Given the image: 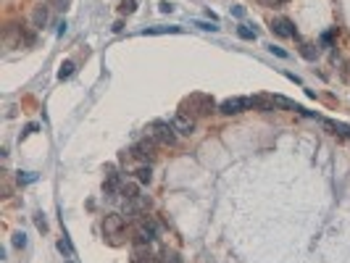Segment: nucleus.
<instances>
[{"label": "nucleus", "instance_id": "nucleus-7", "mask_svg": "<svg viewBox=\"0 0 350 263\" xmlns=\"http://www.w3.org/2000/svg\"><path fill=\"white\" fill-rule=\"evenodd\" d=\"M271 32L279 37H297V29L290 18H274V21H271Z\"/></svg>", "mask_w": 350, "mask_h": 263}, {"label": "nucleus", "instance_id": "nucleus-22", "mask_svg": "<svg viewBox=\"0 0 350 263\" xmlns=\"http://www.w3.org/2000/svg\"><path fill=\"white\" fill-rule=\"evenodd\" d=\"M300 53H303V58H308V61H313V58H316L313 45H300Z\"/></svg>", "mask_w": 350, "mask_h": 263}, {"label": "nucleus", "instance_id": "nucleus-13", "mask_svg": "<svg viewBox=\"0 0 350 263\" xmlns=\"http://www.w3.org/2000/svg\"><path fill=\"white\" fill-rule=\"evenodd\" d=\"M134 174H137V182H140V184H150V182H153V171H150V166H140V169L134 171Z\"/></svg>", "mask_w": 350, "mask_h": 263}, {"label": "nucleus", "instance_id": "nucleus-24", "mask_svg": "<svg viewBox=\"0 0 350 263\" xmlns=\"http://www.w3.org/2000/svg\"><path fill=\"white\" fill-rule=\"evenodd\" d=\"M35 224H37V229H40V232H48V221H45V216H42V213H37V216H35Z\"/></svg>", "mask_w": 350, "mask_h": 263}, {"label": "nucleus", "instance_id": "nucleus-19", "mask_svg": "<svg viewBox=\"0 0 350 263\" xmlns=\"http://www.w3.org/2000/svg\"><path fill=\"white\" fill-rule=\"evenodd\" d=\"M14 247H16V250H24V247H27V234H24V232H16V234H14Z\"/></svg>", "mask_w": 350, "mask_h": 263}, {"label": "nucleus", "instance_id": "nucleus-25", "mask_svg": "<svg viewBox=\"0 0 350 263\" xmlns=\"http://www.w3.org/2000/svg\"><path fill=\"white\" fill-rule=\"evenodd\" d=\"M37 174H29V171H24V174H18V184H29V182H35Z\"/></svg>", "mask_w": 350, "mask_h": 263}, {"label": "nucleus", "instance_id": "nucleus-18", "mask_svg": "<svg viewBox=\"0 0 350 263\" xmlns=\"http://www.w3.org/2000/svg\"><path fill=\"white\" fill-rule=\"evenodd\" d=\"M161 263H182V261H179V255L177 253H174V250H161Z\"/></svg>", "mask_w": 350, "mask_h": 263}, {"label": "nucleus", "instance_id": "nucleus-14", "mask_svg": "<svg viewBox=\"0 0 350 263\" xmlns=\"http://www.w3.org/2000/svg\"><path fill=\"white\" fill-rule=\"evenodd\" d=\"M137 11V0H121L119 3V14L121 16H132Z\"/></svg>", "mask_w": 350, "mask_h": 263}, {"label": "nucleus", "instance_id": "nucleus-10", "mask_svg": "<svg viewBox=\"0 0 350 263\" xmlns=\"http://www.w3.org/2000/svg\"><path fill=\"white\" fill-rule=\"evenodd\" d=\"M253 108H258V111H276V103L274 98H266V95H256V98H250Z\"/></svg>", "mask_w": 350, "mask_h": 263}, {"label": "nucleus", "instance_id": "nucleus-29", "mask_svg": "<svg viewBox=\"0 0 350 263\" xmlns=\"http://www.w3.org/2000/svg\"><path fill=\"white\" fill-rule=\"evenodd\" d=\"M269 50H271V53H274V55H279V58H287V53H284V50H282V48H274V45H271V48H269Z\"/></svg>", "mask_w": 350, "mask_h": 263}, {"label": "nucleus", "instance_id": "nucleus-26", "mask_svg": "<svg viewBox=\"0 0 350 263\" xmlns=\"http://www.w3.org/2000/svg\"><path fill=\"white\" fill-rule=\"evenodd\" d=\"M195 27H200V29H205V32H216L219 27L216 24H205V21H195Z\"/></svg>", "mask_w": 350, "mask_h": 263}, {"label": "nucleus", "instance_id": "nucleus-27", "mask_svg": "<svg viewBox=\"0 0 350 263\" xmlns=\"http://www.w3.org/2000/svg\"><path fill=\"white\" fill-rule=\"evenodd\" d=\"M158 8H161V14H171V11H174V5H171V3H166V0H164V3L158 5Z\"/></svg>", "mask_w": 350, "mask_h": 263}, {"label": "nucleus", "instance_id": "nucleus-8", "mask_svg": "<svg viewBox=\"0 0 350 263\" xmlns=\"http://www.w3.org/2000/svg\"><path fill=\"white\" fill-rule=\"evenodd\" d=\"M171 126L177 129V134H192L195 132V119L184 116V113H177V116L171 119Z\"/></svg>", "mask_w": 350, "mask_h": 263}, {"label": "nucleus", "instance_id": "nucleus-28", "mask_svg": "<svg viewBox=\"0 0 350 263\" xmlns=\"http://www.w3.org/2000/svg\"><path fill=\"white\" fill-rule=\"evenodd\" d=\"M53 3H55L58 11H66V8H69V0H53Z\"/></svg>", "mask_w": 350, "mask_h": 263}, {"label": "nucleus", "instance_id": "nucleus-23", "mask_svg": "<svg viewBox=\"0 0 350 263\" xmlns=\"http://www.w3.org/2000/svg\"><path fill=\"white\" fill-rule=\"evenodd\" d=\"M58 250H61V253H66L69 258H74V247L69 245V240H61V242H58Z\"/></svg>", "mask_w": 350, "mask_h": 263}, {"label": "nucleus", "instance_id": "nucleus-1", "mask_svg": "<svg viewBox=\"0 0 350 263\" xmlns=\"http://www.w3.org/2000/svg\"><path fill=\"white\" fill-rule=\"evenodd\" d=\"M213 111H216V100H213L211 95H205V92L187 95V98L182 100V105H179V113H184V116H190V119L211 116Z\"/></svg>", "mask_w": 350, "mask_h": 263}, {"label": "nucleus", "instance_id": "nucleus-15", "mask_svg": "<svg viewBox=\"0 0 350 263\" xmlns=\"http://www.w3.org/2000/svg\"><path fill=\"white\" fill-rule=\"evenodd\" d=\"M166 32L177 35V32H182V27H147V29H145V35H166Z\"/></svg>", "mask_w": 350, "mask_h": 263}, {"label": "nucleus", "instance_id": "nucleus-17", "mask_svg": "<svg viewBox=\"0 0 350 263\" xmlns=\"http://www.w3.org/2000/svg\"><path fill=\"white\" fill-rule=\"evenodd\" d=\"M71 74H74V63H71V61H63L61 69H58V79H69Z\"/></svg>", "mask_w": 350, "mask_h": 263}, {"label": "nucleus", "instance_id": "nucleus-6", "mask_svg": "<svg viewBox=\"0 0 350 263\" xmlns=\"http://www.w3.org/2000/svg\"><path fill=\"white\" fill-rule=\"evenodd\" d=\"M248 108H253L250 98H229V100H224L221 105H219V111L226 113V116H232V113H242V111H248Z\"/></svg>", "mask_w": 350, "mask_h": 263}, {"label": "nucleus", "instance_id": "nucleus-4", "mask_svg": "<svg viewBox=\"0 0 350 263\" xmlns=\"http://www.w3.org/2000/svg\"><path fill=\"white\" fill-rule=\"evenodd\" d=\"M124 224H127V219H124L121 213H106V216H103V234L111 237L113 245H119V240H116V237L124 234Z\"/></svg>", "mask_w": 350, "mask_h": 263}, {"label": "nucleus", "instance_id": "nucleus-5", "mask_svg": "<svg viewBox=\"0 0 350 263\" xmlns=\"http://www.w3.org/2000/svg\"><path fill=\"white\" fill-rule=\"evenodd\" d=\"M155 150H158V145H155L150 137H145V140H140V142L132 147V156L140 158V161H153V158L158 156Z\"/></svg>", "mask_w": 350, "mask_h": 263}, {"label": "nucleus", "instance_id": "nucleus-20", "mask_svg": "<svg viewBox=\"0 0 350 263\" xmlns=\"http://www.w3.org/2000/svg\"><path fill=\"white\" fill-rule=\"evenodd\" d=\"M258 5H263V8H279V5L290 3V0H256Z\"/></svg>", "mask_w": 350, "mask_h": 263}, {"label": "nucleus", "instance_id": "nucleus-11", "mask_svg": "<svg viewBox=\"0 0 350 263\" xmlns=\"http://www.w3.org/2000/svg\"><path fill=\"white\" fill-rule=\"evenodd\" d=\"M121 197H124V200H134V197H140V187L134 182H124V187H121Z\"/></svg>", "mask_w": 350, "mask_h": 263}, {"label": "nucleus", "instance_id": "nucleus-30", "mask_svg": "<svg viewBox=\"0 0 350 263\" xmlns=\"http://www.w3.org/2000/svg\"><path fill=\"white\" fill-rule=\"evenodd\" d=\"M232 14H235L237 18H242V16H245V8H242V5H235V8H232Z\"/></svg>", "mask_w": 350, "mask_h": 263}, {"label": "nucleus", "instance_id": "nucleus-12", "mask_svg": "<svg viewBox=\"0 0 350 263\" xmlns=\"http://www.w3.org/2000/svg\"><path fill=\"white\" fill-rule=\"evenodd\" d=\"M32 21H35V27H45V21H48V8H45V5H37Z\"/></svg>", "mask_w": 350, "mask_h": 263}, {"label": "nucleus", "instance_id": "nucleus-21", "mask_svg": "<svg viewBox=\"0 0 350 263\" xmlns=\"http://www.w3.org/2000/svg\"><path fill=\"white\" fill-rule=\"evenodd\" d=\"M11 195H14V184H11L8 174L3 171V197H11Z\"/></svg>", "mask_w": 350, "mask_h": 263}, {"label": "nucleus", "instance_id": "nucleus-2", "mask_svg": "<svg viewBox=\"0 0 350 263\" xmlns=\"http://www.w3.org/2000/svg\"><path fill=\"white\" fill-rule=\"evenodd\" d=\"M147 137H150L158 147H174L177 145V129H174L171 124H166V121H153V124L147 126Z\"/></svg>", "mask_w": 350, "mask_h": 263}, {"label": "nucleus", "instance_id": "nucleus-16", "mask_svg": "<svg viewBox=\"0 0 350 263\" xmlns=\"http://www.w3.org/2000/svg\"><path fill=\"white\" fill-rule=\"evenodd\" d=\"M237 35L242 37V40H256V29H253L250 24H239V27H237Z\"/></svg>", "mask_w": 350, "mask_h": 263}, {"label": "nucleus", "instance_id": "nucleus-9", "mask_svg": "<svg viewBox=\"0 0 350 263\" xmlns=\"http://www.w3.org/2000/svg\"><path fill=\"white\" fill-rule=\"evenodd\" d=\"M132 263H158V258L150 253V247H147V245H134Z\"/></svg>", "mask_w": 350, "mask_h": 263}, {"label": "nucleus", "instance_id": "nucleus-3", "mask_svg": "<svg viewBox=\"0 0 350 263\" xmlns=\"http://www.w3.org/2000/svg\"><path fill=\"white\" fill-rule=\"evenodd\" d=\"M137 224V229H134V245H150L155 240V234H158V224H155L150 216H142Z\"/></svg>", "mask_w": 350, "mask_h": 263}, {"label": "nucleus", "instance_id": "nucleus-31", "mask_svg": "<svg viewBox=\"0 0 350 263\" xmlns=\"http://www.w3.org/2000/svg\"><path fill=\"white\" fill-rule=\"evenodd\" d=\"M32 132H37V124H29L27 129H24V137H27V134H32Z\"/></svg>", "mask_w": 350, "mask_h": 263}]
</instances>
